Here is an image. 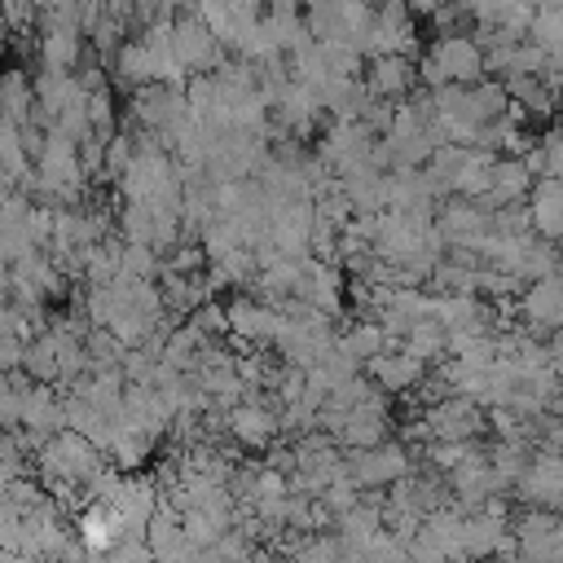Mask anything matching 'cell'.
<instances>
[{
    "label": "cell",
    "instance_id": "15",
    "mask_svg": "<svg viewBox=\"0 0 563 563\" xmlns=\"http://www.w3.org/2000/svg\"><path fill=\"white\" fill-rule=\"evenodd\" d=\"M119 273H128V277H154V273H158V251L145 246V242H123V251H119Z\"/></svg>",
    "mask_w": 563,
    "mask_h": 563
},
{
    "label": "cell",
    "instance_id": "4",
    "mask_svg": "<svg viewBox=\"0 0 563 563\" xmlns=\"http://www.w3.org/2000/svg\"><path fill=\"white\" fill-rule=\"evenodd\" d=\"M224 431L242 449H268L277 440V431H282V413L273 409V400L242 396L233 409H224Z\"/></svg>",
    "mask_w": 563,
    "mask_h": 563
},
{
    "label": "cell",
    "instance_id": "12",
    "mask_svg": "<svg viewBox=\"0 0 563 563\" xmlns=\"http://www.w3.org/2000/svg\"><path fill=\"white\" fill-rule=\"evenodd\" d=\"M369 365V374H374V383H378V391H409V387H418L422 383V369H427V361L422 356H413L409 347H400V352H378L374 361H365Z\"/></svg>",
    "mask_w": 563,
    "mask_h": 563
},
{
    "label": "cell",
    "instance_id": "7",
    "mask_svg": "<svg viewBox=\"0 0 563 563\" xmlns=\"http://www.w3.org/2000/svg\"><path fill=\"white\" fill-rule=\"evenodd\" d=\"M339 295H343V277L325 255H303L299 260V282H295V299L321 308V312H339Z\"/></svg>",
    "mask_w": 563,
    "mask_h": 563
},
{
    "label": "cell",
    "instance_id": "3",
    "mask_svg": "<svg viewBox=\"0 0 563 563\" xmlns=\"http://www.w3.org/2000/svg\"><path fill=\"white\" fill-rule=\"evenodd\" d=\"M172 53H176V62H180L185 75H207V70H220V62H224L220 35L198 13L172 22Z\"/></svg>",
    "mask_w": 563,
    "mask_h": 563
},
{
    "label": "cell",
    "instance_id": "18",
    "mask_svg": "<svg viewBox=\"0 0 563 563\" xmlns=\"http://www.w3.org/2000/svg\"><path fill=\"white\" fill-rule=\"evenodd\" d=\"M0 295H9V264L0 260Z\"/></svg>",
    "mask_w": 563,
    "mask_h": 563
},
{
    "label": "cell",
    "instance_id": "8",
    "mask_svg": "<svg viewBox=\"0 0 563 563\" xmlns=\"http://www.w3.org/2000/svg\"><path fill=\"white\" fill-rule=\"evenodd\" d=\"M22 427H31L40 440L57 435L66 427V396H57L53 383L26 378V387H22Z\"/></svg>",
    "mask_w": 563,
    "mask_h": 563
},
{
    "label": "cell",
    "instance_id": "14",
    "mask_svg": "<svg viewBox=\"0 0 563 563\" xmlns=\"http://www.w3.org/2000/svg\"><path fill=\"white\" fill-rule=\"evenodd\" d=\"M339 343H343L356 361H374L378 352H387V347H391V334H387V330H383V321L374 317V321H356Z\"/></svg>",
    "mask_w": 563,
    "mask_h": 563
},
{
    "label": "cell",
    "instance_id": "11",
    "mask_svg": "<svg viewBox=\"0 0 563 563\" xmlns=\"http://www.w3.org/2000/svg\"><path fill=\"white\" fill-rule=\"evenodd\" d=\"M75 532H79V541L88 545V554H106L114 541H119V532H123V519H119V510L110 506V501H84L79 506V515H75Z\"/></svg>",
    "mask_w": 563,
    "mask_h": 563
},
{
    "label": "cell",
    "instance_id": "5",
    "mask_svg": "<svg viewBox=\"0 0 563 563\" xmlns=\"http://www.w3.org/2000/svg\"><path fill=\"white\" fill-rule=\"evenodd\" d=\"M40 62L48 70H75L84 62V26H79V18L40 13Z\"/></svg>",
    "mask_w": 563,
    "mask_h": 563
},
{
    "label": "cell",
    "instance_id": "1",
    "mask_svg": "<svg viewBox=\"0 0 563 563\" xmlns=\"http://www.w3.org/2000/svg\"><path fill=\"white\" fill-rule=\"evenodd\" d=\"M418 75H422L431 88H440V84H475V79L484 75V53H479V44L466 40V35H440V40L422 53Z\"/></svg>",
    "mask_w": 563,
    "mask_h": 563
},
{
    "label": "cell",
    "instance_id": "16",
    "mask_svg": "<svg viewBox=\"0 0 563 563\" xmlns=\"http://www.w3.org/2000/svg\"><path fill=\"white\" fill-rule=\"evenodd\" d=\"M537 224L545 233H563V185H545L537 194Z\"/></svg>",
    "mask_w": 563,
    "mask_h": 563
},
{
    "label": "cell",
    "instance_id": "19",
    "mask_svg": "<svg viewBox=\"0 0 563 563\" xmlns=\"http://www.w3.org/2000/svg\"><path fill=\"white\" fill-rule=\"evenodd\" d=\"M167 9H185V4H194V0H163Z\"/></svg>",
    "mask_w": 563,
    "mask_h": 563
},
{
    "label": "cell",
    "instance_id": "9",
    "mask_svg": "<svg viewBox=\"0 0 563 563\" xmlns=\"http://www.w3.org/2000/svg\"><path fill=\"white\" fill-rule=\"evenodd\" d=\"M413 84H418V66L409 62V53H369V62H365V88L374 97L396 101Z\"/></svg>",
    "mask_w": 563,
    "mask_h": 563
},
{
    "label": "cell",
    "instance_id": "13",
    "mask_svg": "<svg viewBox=\"0 0 563 563\" xmlns=\"http://www.w3.org/2000/svg\"><path fill=\"white\" fill-rule=\"evenodd\" d=\"M0 114L13 123H26L35 114V79L22 66L0 70Z\"/></svg>",
    "mask_w": 563,
    "mask_h": 563
},
{
    "label": "cell",
    "instance_id": "6",
    "mask_svg": "<svg viewBox=\"0 0 563 563\" xmlns=\"http://www.w3.org/2000/svg\"><path fill=\"white\" fill-rule=\"evenodd\" d=\"M224 312H229V334H238L246 343H277L282 330H286V308H277V303H268L260 295L255 299L238 295Z\"/></svg>",
    "mask_w": 563,
    "mask_h": 563
},
{
    "label": "cell",
    "instance_id": "10",
    "mask_svg": "<svg viewBox=\"0 0 563 563\" xmlns=\"http://www.w3.org/2000/svg\"><path fill=\"white\" fill-rule=\"evenodd\" d=\"M427 427H431V440H471L479 431V409L475 400L462 391V396H449V400H435L427 409Z\"/></svg>",
    "mask_w": 563,
    "mask_h": 563
},
{
    "label": "cell",
    "instance_id": "2",
    "mask_svg": "<svg viewBox=\"0 0 563 563\" xmlns=\"http://www.w3.org/2000/svg\"><path fill=\"white\" fill-rule=\"evenodd\" d=\"M347 475L361 493H374V488H391L396 479L409 475V449L400 440H378L369 449H356L347 457Z\"/></svg>",
    "mask_w": 563,
    "mask_h": 563
},
{
    "label": "cell",
    "instance_id": "17",
    "mask_svg": "<svg viewBox=\"0 0 563 563\" xmlns=\"http://www.w3.org/2000/svg\"><path fill=\"white\" fill-rule=\"evenodd\" d=\"M26 343L31 339H22V334H0V369H22V356H26Z\"/></svg>",
    "mask_w": 563,
    "mask_h": 563
}]
</instances>
